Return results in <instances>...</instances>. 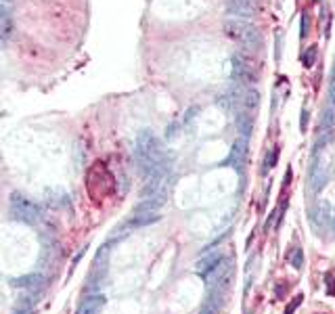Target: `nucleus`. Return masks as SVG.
<instances>
[{"label": "nucleus", "mask_w": 335, "mask_h": 314, "mask_svg": "<svg viewBox=\"0 0 335 314\" xmlns=\"http://www.w3.org/2000/svg\"><path fill=\"white\" fill-rule=\"evenodd\" d=\"M306 126H308V111L302 109V132H306Z\"/></svg>", "instance_id": "nucleus-27"}, {"label": "nucleus", "mask_w": 335, "mask_h": 314, "mask_svg": "<svg viewBox=\"0 0 335 314\" xmlns=\"http://www.w3.org/2000/svg\"><path fill=\"white\" fill-rule=\"evenodd\" d=\"M159 220L157 211H143V214H134L130 218V222L126 224L128 229H134V226H147V224H153Z\"/></svg>", "instance_id": "nucleus-18"}, {"label": "nucleus", "mask_w": 335, "mask_h": 314, "mask_svg": "<svg viewBox=\"0 0 335 314\" xmlns=\"http://www.w3.org/2000/svg\"><path fill=\"white\" fill-rule=\"evenodd\" d=\"M302 61H304V65H306V67H312L314 61H316V46H310V49H306Z\"/></svg>", "instance_id": "nucleus-20"}, {"label": "nucleus", "mask_w": 335, "mask_h": 314, "mask_svg": "<svg viewBox=\"0 0 335 314\" xmlns=\"http://www.w3.org/2000/svg\"><path fill=\"white\" fill-rule=\"evenodd\" d=\"M220 260H222V254H220L218 249H212V251L206 249V251H204V256L199 258V262H197V266H195V268H197V272L201 274V277H204V274L212 270L214 266H216L218 262H220Z\"/></svg>", "instance_id": "nucleus-13"}, {"label": "nucleus", "mask_w": 335, "mask_h": 314, "mask_svg": "<svg viewBox=\"0 0 335 314\" xmlns=\"http://www.w3.org/2000/svg\"><path fill=\"white\" fill-rule=\"evenodd\" d=\"M308 29H310V17H308V13H304L302 15V38H306L308 36Z\"/></svg>", "instance_id": "nucleus-23"}, {"label": "nucleus", "mask_w": 335, "mask_h": 314, "mask_svg": "<svg viewBox=\"0 0 335 314\" xmlns=\"http://www.w3.org/2000/svg\"><path fill=\"white\" fill-rule=\"evenodd\" d=\"M245 161H247V138L241 136V138L235 140V145H232V151L227 157V163L241 174L243 168H245Z\"/></svg>", "instance_id": "nucleus-9"}, {"label": "nucleus", "mask_w": 335, "mask_h": 314, "mask_svg": "<svg viewBox=\"0 0 335 314\" xmlns=\"http://www.w3.org/2000/svg\"><path fill=\"white\" fill-rule=\"evenodd\" d=\"M17 302H19V308L32 310V308H34V306H36V302H38V300H36V297H34V295H21V297H19V300H17Z\"/></svg>", "instance_id": "nucleus-21"}, {"label": "nucleus", "mask_w": 335, "mask_h": 314, "mask_svg": "<svg viewBox=\"0 0 335 314\" xmlns=\"http://www.w3.org/2000/svg\"><path fill=\"white\" fill-rule=\"evenodd\" d=\"M224 34H227L231 40L239 42L241 46H245V49H249V51H258L262 46V34L252 21L229 19L227 23H224Z\"/></svg>", "instance_id": "nucleus-3"}, {"label": "nucleus", "mask_w": 335, "mask_h": 314, "mask_svg": "<svg viewBox=\"0 0 335 314\" xmlns=\"http://www.w3.org/2000/svg\"><path fill=\"white\" fill-rule=\"evenodd\" d=\"M105 295H99V293H88V297H84V300L80 302V306H77L76 314H99L101 310H103L105 306Z\"/></svg>", "instance_id": "nucleus-10"}, {"label": "nucleus", "mask_w": 335, "mask_h": 314, "mask_svg": "<svg viewBox=\"0 0 335 314\" xmlns=\"http://www.w3.org/2000/svg\"><path fill=\"white\" fill-rule=\"evenodd\" d=\"M291 264L295 266V268H300V266L304 264V256H302V249H295V254L291 256Z\"/></svg>", "instance_id": "nucleus-24"}, {"label": "nucleus", "mask_w": 335, "mask_h": 314, "mask_svg": "<svg viewBox=\"0 0 335 314\" xmlns=\"http://www.w3.org/2000/svg\"><path fill=\"white\" fill-rule=\"evenodd\" d=\"M300 302H302V295H298V297H295V300L289 304V306H287V310H285V314H293V310L295 308H298V306H300Z\"/></svg>", "instance_id": "nucleus-25"}, {"label": "nucleus", "mask_w": 335, "mask_h": 314, "mask_svg": "<svg viewBox=\"0 0 335 314\" xmlns=\"http://www.w3.org/2000/svg\"><path fill=\"white\" fill-rule=\"evenodd\" d=\"M232 272H235V262H232V260H227V258H222V260L218 262L212 270L204 274L207 289H209V287H214L216 283H220V281H224V279L232 277Z\"/></svg>", "instance_id": "nucleus-8"}, {"label": "nucleus", "mask_w": 335, "mask_h": 314, "mask_svg": "<svg viewBox=\"0 0 335 314\" xmlns=\"http://www.w3.org/2000/svg\"><path fill=\"white\" fill-rule=\"evenodd\" d=\"M325 283H327V291H329V295L335 293V287H333V274H327L325 277Z\"/></svg>", "instance_id": "nucleus-26"}, {"label": "nucleus", "mask_w": 335, "mask_h": 314, "mask_svg": "<svg viewBox=\"0 0 335 314\" xmlns=\"http://www.w3.org/2000/svg\"><path fill=\"white\" fill-rule=\"evenodd\" d=\"M260 105V94L256 88H249V86H245L243 94H241V101H239V111H247V113H256V109H258Z\"/></svg>", "instance_id": "nucleus-12"}, {"label": "nucleus", "mask_w": 335, "mask_h": 314, "mask_svg": "<svg viewBox=\"0 0 335 314\" xmlns=\"http://www.w3.org/2000/svg\"><path fill=\"white\" fill-rule=\"evenodd\" d=\"M136 161L145 178L161 168H168L166 149H163L161 140L151 130H143L136 138Z\"/></svg>", "instance_id": "nucleus-1"}, {"label": "nucleus", "mask_w": 335, "mask_h": 314, "mask_svg": "<svg viewBox=\"0 0 335 314\" xmlns=\"http://www.w3.org/2000/svg\"><path fill=\"white\" fill-rule=\"evenodd\" d=\"M166 199H168V195H153V197H145L134 208V214H143V211H157L159 208L166 206Z\"/></svg>", "instance_id": "nucleus-15"}, {"label": "nucleus", "mask_w": 335, "mask_h": 314, "mask_svg": "<svg viewBox=\"0 0 335 314\" xmlns=\"http://www.w3.org/2000/svg\"><path fill=\"white\" fill-rule=\"evenodd\" d=\"M329 180V161L323 157V151H314V159L310 166V184H312V193H321L323 186Z\"/></svg>", "instance_id": "nucleus-6"}, {"label": "nucleus", "mask_w": 335, "mask_h": 314, "mask_svg": "<svg viewBox=\"0 0 335 314\" xmlns=\"http://www.w3.org/2000/svg\"><path fill=\"white\" fill-rule=\"evenodd\" d=\"M224 291H218V289H209L207 293V300L204 304V308H201V314H218L224 304Z\"/></svg>", "instance_id": "nucleus-14"}, {"label": "nucleus", "mask_w": 335, "mask_h": 314, "mask_svg": "<svg viewBox=\"0 0 335 314\" xmlns=\"http://www.w3.org/2000/svg\"><path fill=\"white\" fill-rule=\"evenodd\" d=\"M11 34H13V19H11V11H9V9H4V4H0V42H4Z\"/></svg>", "instance_id": "nucleus-16"}, {"label": "nucleus", "mask_w": 335, "mask_h": 314, "mask_svg": "<svg viewBox=\"0 0 335 314\" xmlns=\"http://www.w3.org/2000/svg\"><path fill=\"white\" fill-rule=\"evenodd\" d=\"M329 203L327 201H318V206H316V209H314V224L316 226H325L327 224V220H329Z\"/></svg>", "instance_id": "nucleus-19"}, {"label": "nucleus", "mask_w": 335, "mask_h": 314, "mask_svg": "<svg viewBox=\"0 0 335 314\" xmlns=\"http://www.w3.org/2000/svg\"><path fill=\"white\" fill-rule=\"evenodd\" d=\"M13 314H34V310H26V308H17Z\"/></svg>", "instance_id": "nucleus-28"}, {"label": "nucleus", "mask_w": 335, "mask_h": 314, "mask_svg": "<svg viewBox=\"0 0 335 314\" xmlns=\"http://www.w3.org/2000/svg\"><path fill=\"white\" fill-rule=\"evenodd\" d=\"M11 216L19 222H26V224H38L42 218V211L40 208L36 206L32 199L23 197L21 193H13L11 195Z\"/></svg>", "instance_id": "nucleus-4"}, {"label": "nucleus", "mask_w": 335, "mask_h": 314, "mask_svg": "<svg viewBox=\"0 0 335 314\" xmlns=\"http://www.w3.org/2000/svg\"><path fill=\"white\" fill-rule=\"evenodd\" d=\"M231 78L232 82L241 86H252L258 82V67L252 59L243 57V54H232V67H231Z\"/></svg>", "instance_id": "nucleus-5"}, {"label": "nucleus", "mask_w": 335, "mask_h": 314, "mask_svg": "<svg viewBox=\"0 0 335 314\" xmlns=\"http://www.w3.org/2000/svg\"><path fill=\"white\" fill-rule=\"evenodd\" d=\"M44 285V277L40 272H32V274H23V277H17L11 281V287L15 289H29V291H36Z\"/></svg>", "instance_id": "nucleus-11"}, {"label": "nucleus", "mask_w": 335, "mask_h": 314, "mask_svg": "<svg viewBox=\"0 0 335 314\" xmlns=\"http://www.w3.org/2000/svg\"><path fill=\"white\" fill-rule=\"evenodd\" d=\"M115 178L103 161H95L86 172V193L92 201L101 203L113 193Z\"/></svg>", "instance_id": "nucleus-2"}, {"label": "nucleus", "mask_w": 335, "mask_h": 314, "mask_svg": "<svg viewBox=\"0 0 335 314\" xmlns=\"http://www.w3.org/2000/svg\"><path fill=\"white\" fill-rule=\"evenodd\" d=\"M277 157H279V149H270L268 155H266V161H264V172H268L272 166H275Z\"/></svg>", "instance_id": "nucleus-22"}, {"label": "nucleus", "mask_w": 335, "mask_h": 314, "mask_svg": "<svg viewBox=\"0 0 335 314\" xmlns=\"http://www.w3.org/2000/svg\"><path fill=\"white\" fill-rule=\"evenodd\" d=\"M227 13L232 17H254L260 13V0H229Z\"/></svg>", "instance_id": "nucleus-7"}, {"label": "nucleus", "mask_w": 335, "mask_h": 314, "mask_svg": "<svg viewBox=\"0 0 335 314\" xmlns=\"http://www.w3.org/2000/svg\"><path fill=\"white\" fill-rule=\"evenodd\" d=\"M237 130H239V134L243 138H247L249 134H252V130H254V113L239 111L237 113Z\"/></svg>", "instance_id": "nucleus-17"}, {"label": "nucleus", "mask_w": 335, "mask_h": 314, "mask_svg": "<svg viewBox=\"0 0 335 314\" xmlns=\"http://www.w3.org/2000/svg\"><path fill=\"white\" fill-rule=\"evenodd\" d=\"M4 2H13V0H0V4H4Z\"/></svg>", "instance_id": "nucleus-29"}]
</instances>
